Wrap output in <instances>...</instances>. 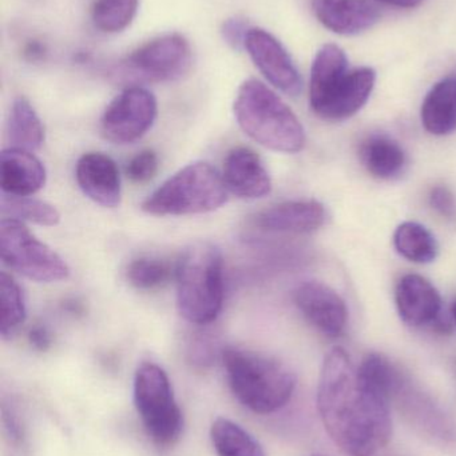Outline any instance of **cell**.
I'll return each instance as SVG.
<instances>
[{"instance_id":"obj_15","label":"cell","mask_w":456,"mask_h":456,"mask_svg":"<svg viewBox=\"0 0 456 456\" xmlns=\"http://www.w3.org/2000/svg\"><path fill=\"white\" fill-rule=\"evenodd\" d=\"M221 175L228 192L241 200H260L272 190L261 158L249 147H235L228 152Z\"/></svg>"},{"instance_id":"obj_29","label":"cell","mask_w":456,"mask_h":456,"mask_svg":"<svg viewBox=\"0 0 456 456\" xmlns=\"http://www.w3.org/2000/svg\"><path fill=\"white\" fill-rule=\"evenodd\" d=\"M176 273L166 260L158 257H138L128 265L126 276L131 286L138 289H155L165 286Z\"/></svg>"},{"instance_id":"obj_18","label":"cell","mask_w":456,"mask_h":456,"mask_svg":"<svg viewBox=\"0 0 456 456\" xmlns=\"http://www.w3.org/2000/svg\"><path fill=\"white\" fill-rule=\"evenodd\" d=\"M326 222V208L316 200H289L257 214L254 224L269 232L307 233Z\"/></svg>"},{"instance_id":"obj_23","label":"cell","mask_w":456,"mask_h":456,"mask_svg":"<svg viewBox=\"0 0 456 456\" xmlns=\"http://www.w3.org/2000/svg\"><path fill=\"white\" fill-rule=\"evenodd\" d=\"M350 71L344 51L336 45H326L319 50L311 69L310 102L318 101L328 88Z\"/></svg>"},{"instance_id":"obj_21","label":"cell","mask_w":456,"mask_h":456,"mask_svg":"<svg viewBox=\"0 0 456 456\" xmlns=\"http://www.w3.org/2000/svg\"><path fill=\"white\" fill-rule=\"evenodd\" d=\"M361 160L369 173L377 179H394L406 167V152L387 135L369 136L361 146Z\"/></svg>"},{"instance_id":"obj_16","label":"cell","mask_w":456,"mask_h":456,"mask_svg":"<svg viewBox=\"0 0 456 456\" xmlns=\"http://www.w3.org/2000/svg\"><path fill=\"white\" fill-rule=\"evenodd\" d=\"M47 181L43 163L26 150L8 147L0 158L2 194L10 197H32Z\"/></svg>"},{"instance_id":"obj_33","label":"cell","mask_w":456,"mask_h":456,"mask_svg":"<svg viewBox=\"0 0 456 456\" xmlns=\"http://www.w3.org/2000/svg\"><path fill=\"white\" fill-rule=\"evenodd\" d=\"M430 203L436 213L447 219L456 218V200L452 190L438 186L430 194Z\"/></svg>"},{"instance_id":"obj_9","label":"cell","mask_w":456,"mask_h":456,"mask_svg":"<svg viewBox=\"0 0 456 456\" xmlns=\"http://www.w3.org/2000/svg\"><path fill=\"white\" fill-rule=\"evenodd\" d=\"M193 53L187 37L168 34L137 48L125 66L134 77L146 82H176L192 69Z\"/></svg>"},{"instance_id":"obj_32","label":"cell","mask_w":456,"mask_h":456,"mask_svg":"<svg viewBox=\"0 0 456 456\" xmlns=\"http://www.w3.org/2000/svg\"><path fill=\"white\" fill-rule=\"evenodd\" d=\"M249 28L251 27H248L243 19L230 18L222 23L221 35L230 47L241 50L245 47V37Z\"/></svg>"},{"instance_id":"obj_12","label":"cell","mask_w":456,"mask_h":456,"mask_svg":"<svg viewBox=\"0 0 456 456\" xmlns=\"http://www.w3.org/2000/svg\"><path fill=\"white\" fill-rule=\"evenodd\" d=\"M294 305L321 334L337 338L348 323V310L343 297L320 281H305L294 294Z\"/></svg>"},{"instance_id":"obj_24","label":"cell","mask_w":456,"mask_h":456,"mask_svg":"<svg viewBox=\"0 0 456 456\" xmlns=\"http://www.w3.org/2000/svg\"><path fill=\"white\" fill-rule=\"evenodd\" d=\"M211 439L219 456H265L261 444L248 431L227 418L214 420Z\"/></svg>"},{"instance_id":"obj_5","label":"cell","mask_w":456,"mask_h":456,"mask_svg":"<svg viewBox=\"0 0 456 456\" xmlns=\"http://www.w3.org/2000/svg\"><path fill=\"white\" fill-rule=\"evenodd\" d=\"M221 174L209 163L195 162L177 171L142 203L154 216H187L211 213L228 202Z\"/></svg>"},{"instance_id":"obj_10","label":"cell","mask_w":456,"mask_h":456,"mask_svg":"<svg viewBox=\"0 0 456 456\" xmlns=\"http://www.w3.org/2000/svg\"><path fill=\"white\" fill-rule=\"evenodd\" d=\"M244 48L248 51L254 66L273 87L289 96L302 94V75L278 37L265 29L251 27Z\"/></svg>"},{"instance_id":"obj_8","label":"cell","mask_w":456,"mask_h":456,"mask_svg":"<svg viewBox=\"0 0 456 456\" xmlns=\"http://www.w3.org/2000/svg\"><path fill=\"white\" fill-rule=\"evenodd\" d=\"M158 104L154 94L141 86L125 88L104 110L101 133L114 144L139 141L157 119Z\"/></svg>"},{"instance_id":"obj_26","label":"cell","mask_w":456,"mask_h":456,"mask_svg":"<svg viewBox=\"0 0 456 456\" xmlns=\"http://www.w3.org/2000/svg\"><path fill=\"white\" fill-rule=\"evenodd\" d=\"M0 210L3 218L16 219L21 222L53 227L61 222V214L50 203L34 200L31 197H10L2 194Z\"/></svg>"},{"instance_id":"obj_38","label":"cell","mask_w":456,"mask_h":456,"mask_svg":"<svg viewBox=\"0 0 456 456\" xmlns=\"http://www.w3.org/2000/svg\"><path fill=\"white\" fill-rule=\"evenodd\" d=\"M454 371H455V378H456V362H455V364H454Z\"/></svg>"},{"instance_id":"obj_11","label":"cell","mask_w":456,"mask_h":456,"mask_svg":"<svg viewBox=\"0 0 456 456\" xmlns=\"http://www.w3.org/2000/svg\"><path fill=\"white\" fill-rule=\"evenodd\" d=\"M377 83V72L369 67L350 69L326 94L312 102L313 112L327 120L353 117L369 102Z\"/></svg>"},{"instance_id":"obj_25","label":"cell","mask_w":456,"mask_h":456,"mask_svg":"<svg viewBox=\"0 0 456 456\" xmlns=\"http://www.w3.org/2000/svg\"><path fill=\"white\" fill-rule=\"evenodd\" d=\"M394 244L404 259L419 265L433 262L438 255V243L433 233L415 222H406L396 228Z\"/></svg>"},{"instance_id":"obj_6","label":"cell","mask_w":456,"mask_h":456,"mask_svg":"<svg viewBox=\"0 0 456 456\" xmlns=\"http://www.w3.org/2000/svg\"><path fill=\"white\" fill-rule=\"evenodd\" d=\"M134 404L147 436L157 446H173L184 430V415L174 398L168 374L145 362L134 377Z\"/></svg>"},{"instance_id":"obj_27","label":"cell","mask_w":456,"mask_h":456,"mask_svg":"<svg viewBox=\"0 0 456 456\" xmlns=\"http://www.w3.org/2000/svg\"><path fill=\"white\" fill-rule=\"evenodd\" d=\"M26 297L18 281L0 273V332L4 339L12 337L19 327L26 322Z\"/></svg>"},{"instance_id":"obj_13","label":"cell","mask_w":456,"mask_h":456,"mask_svg":"<svg viewBox=\"0 0 456 456\" xmlns=\"http://www.w3.org/2000/svg\"><path fill=\"white\" fill-rule=\"evenodd\" d=\"M395 299L401 318L410 326H435L442 332L450 330L449 324H444L439 319L441 295L423 276L415 273L403 276L396 286Z\"/></svg>"},{"instance_id":"obj_7","label":"cell","mask_w":456,"mask_h":456,"mask_svg":"<svg viewBox=\"0 0 456 456\" xmlns=\"http://www.w3.org/2000/svg\"><path fill=\"white\" fill-rule=\"evenodd\" d=\"M0 256L8 268L39 283H55L70 276L63 257L16 219L0 222Z\"/></svg>"},{"instance_id":"obj_22","label":"cell","mask_w":456,"mask_h":456,"mask_svg":"<svg viewBox=\"0 0 456 456\" xmlns=\"http://www.w3.org/2000/svg\"><path fill=\"white\" fill-rule=\"evenodd\" d=\"M358 370L364 385L388 402L394 401L396 394L407 382L401 370L380 354L367 355Z\"/></svg>"},{"instance_id":"obj_37","label":"cell","mask_w":456,"mask_h":456,"mask_svg":"<svg viewBox=\"0 0 456 456\" xmlns=\"http://www.w3.org/2000/svg\"><path fill=\"white\" fill-rule=\"evenodd\" d=\"M452 318H454V322L456 323V302L454 303V305H452Z\"/></svg>"},{"instance_id":"obj_35","label":"cell","mask_w":456,"mask_h":456,"mask_svg":"<svg viewBox=\"0 0 456 456\" xmlns=\"http://www.w3.org/2000/svg\"><path fill=\"white\" fill-rule=\"evenodd\" d=\"M24 53H26L31 61H37V59L42 58L43 53H45V48H43L42 45H39V43H29L26 50H24Z\"/></svg>"},{"instance_id":"obj_20","label":"cell","mask_w":456,"mask_h":456,"mask_svg":"<svg viewBox=\"0 0 456 456\" xmlns=\"http://www.w3.org/2000/svg\"><path fill=\"white\" fill-rule=\"evenodd\" d=\"M45 138V126L32 104L23 96L16 98L7 120L10 147L34 152L43 146Z\"/></svg>"},{"instance_id":"obj_30","label":"cell","mask_w":456,"mask_h":456,"mask_svg":"<svg viewBox=\"0 0 456 456\" xmlns=\"http://www.w3.org/2000/svg\"><path fill=\"white\" fill-rule=\"evenodd\" d=\"M158 171V157L153 150H144L131 158L126 167V175L133 183H146Z\"/></svg>"},{"instance_id":"obj_14","label":"cell","mask_w":456,"mask_h":456,"mask_svg":"<svg viewBox=\"0 0 456 456\" xmlns=\"http://www.w3.org/2000/svg\"><path fill=\"white\" fill-rule=\"evenodd\" d=\"M75 178L83 194L96 205L115 208L122 200L117 163L102 152H87L78 159Z\"/></svg>"},{"instance_id":"obj_3","label":"cell","mask_w":456,"mask_h":456,"mask_svg":"<svg viewBox=\"0 0 456 456\" xmlns=\"http://www.w3.org/2000/svg\"><path fill=\"white\" fill-rule=\"evenodd\" d=\"M235 117L241 130L265 149L296 154L305 146V131L291 107L264 83L248 79L236 95Z\"/></svg>"},{"instance_id":"obj_34","label":"cell","mask_w":456,"mask_h":456,"mask_svg":"<svg viewBox=\"0 0 456 456\" xmlns=\"http://www.w3.org/2000/svg\"><path fill=\"white\" fill-rule=\"evenodd\" d=\"M29 342L35 350L45 353L53 345V334L45 324H35L29 331Z\"/></svg>"},{"instance_id":"obj_4","label":"cell","mask_w":456,"mask_h":456,"mask_svg":"<svg viewBox=\"0 0 456 456\" xmlns=\"http://www.w3.org/2000/svg\"><path fill=\"white\" fill-rule=\"evenodd\" d=\"M177 305L195 326L213 323L224 303V259L209 241L190 244L176 265Z\"/></svg>"},{"instance_id":"obj_36","label":"cell","mask_w":456,"mask_h":456,"mask_svg":"<svg viewBox=\"0 0 456 456\" xmlns=\"http://www.w3.org/2000/svg\"><path fill=\"white\" fill-rule=\"evenodd\" d=\"M377 2L385 3V4L394 5L399 8H414L418 7L423 0H377Z\"/></svg>"},{"instance_id":"obj_31","label":"cell","mask_w":456,"mask_h":456,"mask_svg":"<svg viewBox=\"0 0 456 456\" xmlns=\"http://www.w3.org/2000/svg\"><path fill=\"white\" fill-rule=\"evenodd\" d=\"M219 348L216 340L211 339L209 334H197L193 338L187 348V359L195 369H206L216 361Z\"/></svg>"},{"instance_id":"obj_28","label":"cell","mask_w":456,"mask_h":456,"mask_svg":"<svg viewBox=\"0 0 456 456\" xmlns=\"http://www.w3.org/2000/svg\"><path fill=\"white\" fill-rule=\"evenodd\" d=\"M139 0H95L91 7L94 27L104 34L128 28L138 12Z\"/></svg>"},{"instance_id":"obj_1","label":"cell","mask_w":456,"mask_h":456,"mask_svg":"<svg viewBox=\"0 0 456 456\" xmlns=\"http://www.w3.org/2000/svg\"><path fill=\"white\" fill-rule=\"evenodd\" d=\"M318 410L327 433L347 455L374 456L393 436L390 402L364 385L343 348L324 359Z\"/></svg>"},{"instance_id":"obj_2","label":"cell","mask_w":456,"mask_h":456,"mask_svg":"<svg viewBox=\"0 0 456 456\" xmlns=\"http://www.w3.org/2000/svg\"><path fill=\"white\" fill-rule=\"evenodd\" d=\"M221 361L233 395L254 414H273L291 401L296 377L278 359L227 347L221 351Z\"/></svg>"},{"instance_id":"obj_19","label":"cell","mask_w":456,"mask_h":456,"mask_svg":"<svg viewBox=\"0 0 456 456\" xmlns=\"http://www.w3.org/2000/svg\"><path fill=\"white\" fill-rule=\"evenodd\" d=\"M422 123L428 133L436 136L456 131V74L439 80L422 104Z\"/></svg>"},{"instance_id":"obj_17","label":"cell","mask_w":456,"mask_h":456,"mask_svg":"<svg viewBox=\"0 0 456 456\" xmlns=\"http://www.w3.org/2000/svg\"><path fill=\"white\" fill-rule=\"evenodd\" d=\"M313 12L326 28L358 35L379 21V10L369 0H312Z\"/></svg>"}]
</instances>
